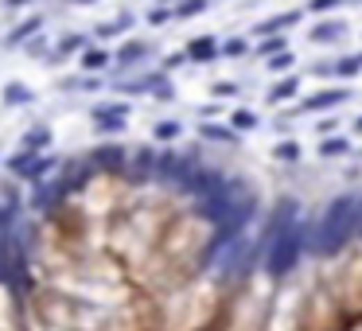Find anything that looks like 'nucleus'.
Here are the masks:
<instances>
[{
	"instance_id": "f257e3e1",
	"label": "nucleus",
	"mask_w": 362,
	"mask_h": 331,
	"mask_svg": "<svg viewBox=\"0 0 362 331\" xmlns=\"http://www.w3.org/2000/svg\"><path fill=\"white\" fill-rule=\"evenodd\" d=\"M273 245L265 253V273L269 277H288V273L300 265L304 245L312 238V226L296 218V203H284L281 214H273Z\"/></svg>"
},
{
	"instance_id": "f03ea898",
	"label": "nucleus",
	"mask_w": 362,
	"mask_h": 331,
	"mask_svg": "<svg viewBox=\"0 0 362 331\" xmlns=\"http://www.w3.org/2000/svg\"><path fill=\"white\" fill-rule=\"evenodd\" d=\"M359 211H362L359 195H339V199H331V207L323 211V218L312 226L308 250H312L315 257H335V253L359 234Z\"/></svg>"
},
{
	"instance_id": "7ed1b4c3",
	"label": "nucleus",
	"mask_w": 362,
	"mask_h": 331,
	"mask_svg": "<svg viewBox=\"0 0 362 331\" xmlns=\"http://www.w3.org/2000/svg\"><path fill=\"white\" fill-rule=\"evenodd\" d=\"M343 102H351V90H347V86L320 90V94H308V97H304L300 113H304V109H308V113H323V109H335V106H343Z\"/></svg>"
},
{
	"instance_id": "20e7f679",
	"label": "nucleus",
	"mask_w": 362,
	"mask_h": 331,
	"mask_svg": "<svg viewBox=\"0 0 362 331\" xmlns=\"http://www.w3.org/2000/svg\"><path fill=\"white\" fill-rule=\"evenodd\" d=\"M222 55V47L215 43V35H199L187 43V58H195V63H211V58Z\"/></svg>"
},
{
	"instance_id": "39448f33",
	"label": "nucleus",
	"mask_w": 362,
	"mask_h": 331,
	"mask_svg": "<svg viewBox=\"0 0 362 331\" xmlns=\"http://www.w3.org/2000/svg\"><path fill=\"white\" fill-rule=\"evenodd\" d=\"M129 117V106H98L94 109V121H98V129H106V133H113V129L125 125Z\"/></svg>"
},
{
	"instance_id": "423d86ee",
	"label": "nucleus",
	"mask_w": 362,
	"mask_h": 331,
	"mask_svg": "<svg viewBox=\"0 0 362 331\" xmlns=\"http://www.w3.org/2000/svg\"><path fill=\"white\" fill-rule=\"evenodd\" d=\"M347 35V24L343 19H323V24H315L312 31H308V39L312 43H335V39Z\"/></svg>"
},
{
	"instance_id": "0eeeda50",
	"label": "nucleus",
	"mask_w": 362,
	"mask_h": 331,
	"mask_svg": "<svg viewBox=\"0 0 362 331\" xmlns=\"http://www.w3.org/2000/svg\"><path fill=\"white\" fill-rule=\"evenodd\" d=\"M90 168L117 172V168H125V152H121V148H98V152H90Z\"/></svg>"
},
{
	"instance_id": "6e6552de",
	"label": "nucleus",
	"mask_w": 362,
	"mask_h": 331,
	"mask_svg": "<svg viewBox=\"0 0 362 331\" xmlns=\"http://www.w3.org/2000/svg\"><path fill=\"white\" fill-rule=\"evenodd\" d=\"M300 16H304V8H296V12H284V16H277V19H265V24H261L257 31H261L265 39H269V35H281L284 28H293V24H300Z\"/></svg>"
},
{
	"instance_id": "1a4fd4ad",
	"label": "nucleus",
	"mask_w": 362,
	"mask_h": 331,
	"mask_svg": "<svg viewBox=\"0 0 362 331\" xmlns=\"http://www.w3.org/2000/svg\"><path fill=\"white\" fill-rule=\"evenodd\" d=\"M199 136H206V140H222V145H234V140H238L234 129H226V125H211V121H203V125H199Z\"/></svg>"
},
{
	"instance_id": "9d476101",
	"label": "nucleus",
	"mask_w": 362,
	"mask_h": 331,
	"mask_svg": "<svg viewBox=\"0 0 362 331\" xmlns=\"http://www.w3.org/2000/svg\"><path fill=\"white\" fill-rule=\"evenodd\" d=\"M296 90H300V74H288V78H281V82H273L269 102H284V97H293Z\"/></svg>"
},
{
	"instance_id": "9b49d317",
	"label": "nucleus",
	"mask_w": 362,
	"mask_h": 331,
	"mask_svg": "<svg viewBox=\"0 0 362 331\" xmlns=\"http://www.w3.org/2000/svg\"><path fill=\"white\" fill-rule=\"evenodd\" d=\"M40 28H43V16H31V19H24L20 28H16V31L8 35V47H20L24 39H28V35H35Z\"/></svg>"
},
{
	"instance_id": "f8f14e48",
	"label": "nucleus",
	"mask_w": 362,
	"mask_h": 331,
	"mask_svg": "<svg viewBox=\"0 0 362 331\" xmlns=\"http://www.w3.org/2000/svg\"><path fill=\"white\" fill-rule=\"evenodd\" d=\"M4 102H8V106H28V102H35V94H31L24 82H8V86H4Z\"/></svg>"
},
{
	"instance_id": "ddd939ff",
	"label": "nucleus",
	"mask_w": 362,
	"mask_h": 331,
	"mask_svg": "<svg viewBox=\"0 0 362 331\" xmlns=\"http://www.w3.org/2000/svg\"><path fill=\"white\" fill-rule=\"evenodd\" d=\"M86 43H90L86 35H67V39H63V43H59V47L51 51V58H55V63H59V58L74 55V51H86Z\"/></svg>"
},
{
	"instance_id": "4468645a",
	"label": "nucleus",
	"mask_w": 362,
	"mask_h": 331,
	"mask_svg": "<svg viewBox=\"0 0 362 331\" xmlns=\"http://www.w3.org/2000/svg\"><path fill=\"white\" fill-rule=\"evenodd\" d=\"M109 63H113V55L101 51V47H86V51H82V67H86V70H101V67H109Z\"/></svg>"
},
{
	"instance_id": "2eb2a0df",
	"label": "nucleus",
	"mask_w": 362,
	"mask_h": 331,
	"mask_svg": "<svg viewBox=\"0 0 362 331\" xmlns=\"http://www.w3.org/2000/svg\"><path fill=\"white\" fill-rule=\"evenodd\" d=\"M148 55V43H129V47H121L117 55H113V63H121V67H129V63H137V58Z\"/></svg>"
},
{
	"instance_id": "dca6fc26",
	"label": "nucleus",
	"mask_w": 362,
	"mask_h": 331,
	"mask_svg": "<svg viewBox=\"0 0 362 331\" xmlns=\"http://www.w3.org/2000/svg\"><path fill=\"white\" fill-rule=\"evenodd\" d=\"M206 8H211L206 0H187V4H176V8H172V16H176V19H191V16H203Z\"/></svg>"
},
{
	"instance_id": "f3484780",
	"label": "nucleus",
	"mask_w": 362,
	"mask_h": 331,
	"mask_svg": "<svg viewBox=\"0 0 362 331\" xmlns=\"http://www.w3.org/2000/svg\"><path fill=\"white\" fill-rule=\"evenodd\" d=\"M55 164H59L55 156H35V164H31V172L24 175V179H31V184H40V179H43V175H47Z\"/></svg>"
},
{
	"instance_id": "a211bd4d",
	"label": "nucleus",
	"mask_w": 362,
	"mask_h": 331,
	"mask_svg": "<svg viewBox=\"0 0 362 331\" xmlns=\"http://www.w3.org/2000/svg\"><path fill=\"white\" fill-rule=\"evenodd\" d=\"M31 164H35V156H31V152H24V148H20V152H16V156L8 160V172H12V175H20V179H24V175L31 172Z\"/></svg>"
},
{
	"instance_id": "6ab92c4d",
	"label": "nucleus",
	"mask_w": 362,
	"mask_h": 331,
	"mask_svg": "<svg viewBox=\"0 0 362 331\" xmlns=\"http://www.w3.org/2000/svg\"><path fill=\"white\" fill-rule=\"evenodd\" d=\"M40 148H47V129H31V133H24V152H40Z\"/></svg>"
},
{
	"instance_id": "aec40b11",
	"label": "nucleus",
	"mask_w": 362,
	"mask_h": 331,
	"mask_svg": "<svg viewBox=\"0 0 362 331\" xmlns=\"http://www.w3.org/2000/svg\"><path fill=\"white\" fill-rule=\"evenodd\" d=\"M347 152H351V140H347V136H339V140L331 136V140L320 145V156H347Z\"/></svg>"
},
{
	"instance_id": "412c9836",
	"label": "nucleus",
	"mask_w": 362,
	"mask_h": 331,
	"mask_svg": "<svg viewBox=\"0 0 362 331\" xmlns=\"http://www.w3.org/2000/svg\"><path fill=\"white\" fill-rule=\"evenodd\" d=\"M179 133H183V125H179V121H160V125L152 129V136H156V140H176Z\"/></svg>"
},
{
	"instance_id": "4be33fe9",
	"label": "nucleus",
	"mask_w": 362,
	"mask_h": 331,
	"mask_svg": "<svg viewBox=\"0 0 362 331\" xmlns=\"http://www.w3.org/2000/svg\"><path fill=\"white\" fill-rule=\"evenodd\" d=\"M257 51H261V55H284V35H269V39H261V43H257Z\"/></svg>"
},
{
	"instance_id": "5701e85b",
	"label": "nucleus",
	"mask_w": 362,
	"mask_h": 331,
	"mask_svg": "<svg viewBox=\"0 0 362 331\" xmlns=\"http://www.w3.org/2000/svg\"><path fill=\"white\" fill-rule=\"evenodd\" d=\"M359 67H362V63H359V55L339 58V63H335V74H339V78H354V74H359Z\"/></svg>"
},
{
	"instance_id": "b1692460",
	"label": "nucleus",
	"mask_w": 362,
	"mask_h": 331,
	"mask_svg": "<svg viewBox=\"0 0 362 331\" xmlns=\"http://www.w3.org/2000/svg\"><path fill=\"white\" fill-rule=\"evenodd\" d=\"M257 125V113H249V109H238L234 113V133H245V129Z\"/></svg>"
},
{
	"instance_id": "393cba45",
	"label": "nucleus",
	"mask_w": 362,
	"mask_h": 331,
	"mask_svg": "<svg viewBox=\"0 0 362 331\" xmlns=\"http://www.w3.org/2000/svg\"><path fill=\"white\" fill-rule=\"evenodd\" d=\"M277 160H300V145H296V140H284V145H277Z\"/></svg>"
},
{
	"instance_id": "a878e982",
	"label": "nucleus",
	"mask_w": 362,
	"mask_h": 331,
	"mask_svg": "<svg viewBox=\"0 0 362 331\" xmlns=\"http://www.w3.org/2000/svg\"><path fill=\"white\" fill-rule=\"evenodd\" d=\"M148 24H152V28H160V24H167V19H172V8H164V4H156V8L148 12Z\"/></svg>"
},
{
	"instance_id": "bb28decb",
	"label": "nucleus",
	"mask_w": 362,
	"mask_h": 331,
	"mask_svg": "<svg viewBox=\"0 0 362 331\" xmlns=\"http://www.w3.org/2000/svg\"><path fill=\"white\" fill-rule=\"evenodd\" d=\"M293 63H296V58L288 55V51H284V55H273V58H269V67H273V74H277V70H288Z\"/></svg>"
},
{
	"instance_id": "cd10ccee",
	"label": "nucleus",
	"mask_w": 362,
	"mask_h": 331,
	"mask_svg": "<svg viewBox=\"0 0 362 331\" xmlns=\"http://www.w3.org/2000/svg\"><path fill=\"white\" fill-rule=\"evenodd\" d=\"M222 55H245V39H226V47H222Z\"/></svg>"
},
{
	"instance_id": "c85d7f7f",
	"label": "nucleus",
	"mask_w": 362,
	"mask_h": 331,
	"mask_svg": "<svg viewBox=\"0 0 362 331\" xmlns=\"http://www.w3.org/2000/svg\"><path fill=\"white\" fill-rule=\"evenodd\" d=\"M331 8H339V0H315V4H308L304 12H331Z\"/></svg>"
},
{
	"instance_id": "c756f323",
	"label": "nucleus",
	"mask_w": 362,
	"mask_h": 331,
	"mask_svg": "<svg viewBox=\"0 0 362 331\" xmlns=\"http://www.w3.org/2000/svg\"><path fill=\"white\" fill-rule=\"evenodd\" d=\"M215 94H238V86H234V82H218V86H215Z\"/></svg>"
},
{
	"instance_id": "7c9ffc66",
	"label": "nucleus",
	"mask_w": 362,
	"mask_h": 331,
	"mask_svg": "<svg viewBox=\"0 0 362 331\" xmlns=\"http://www.w3.org/2000/svg\"><path fill=\"white\" fill-rule=\"evenodd\" d=\"M354 133H359V136H362V117H354Z\"/></svg>"
},
{
	"instance_id": "2f4dec72",
	"label": "nucleus",
	"mask_w": 362,
	"mask_h": 331,
	"mask_svg": "<svg viewBox=\"0 0 362 331\" xmlns=\"http://www.w3.org/2000/svg\"><path fill=\"white\" fill-rule=\"evenodd\" d=\"M359 238H362V211H359Z\"/></svg>"
},
{
	"instance_id": "473e14b6",
	"label": "nucleus",
	"mask_w": 362,
	"mask_h": 331,
	"mask_svg": "<svg viewBox=\"0 0 362 331\" xmlns=\"http://www.w3.org/2000/svg\"><path fill=\"white\" fill-rule=\"evenodd\" d=\"M359 63H362V55H359Z\"/></svg>"
}]
</instances>
